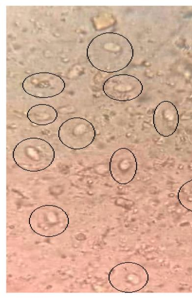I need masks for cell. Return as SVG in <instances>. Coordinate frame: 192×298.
I'll return each mask as SVG.
<instances>
[{
  "mask_svg": "<svg viewBox=\"0 0 192 298\" xmlns=\"http://www.w3.org/2000/svg\"><path fill=\"white\" fill-rule=\"evenodd\" d=\"M134 55L133 46L128 38L113 32L97 35L86 49V57L91 65L106 73L124 69L131 62Z\"/></svg>",
  "mask_w": 192,
  "mask_h": 298,
  "instance_id": "obj_1",
  "label": "cell"
},
{
  "mask_svg": "<svg viewBox=\"0 0 192 298\" xmlns=\"http://www.w3.org/2000/svg\"><path fill=\"white\" fill-rule=\"evenodd\" d=\"M15 164L23 170L38 172L52 165L55 151L50 143L42 138L30 137L19 142L12 151Z\"/></svg>",
  "mask_w": 192,
  "mask_h": 298,
  "instance_id": "obj_2",
  "label": "cell"
},
{
  "mask_svg": "<svg viewBox=\"0 0 192 298\" xmlns=\"http://www.w3.org/2000/svg\"><path fill=\"white\" fill-rule=\"evenodd\" d=\"M149 275L147 269L139 264L125 262L113 267L108 280L110 285L118 291L133 293L143 289L148 284Z\"/></svg>",
  "mask_w": 192,
  "mask_h": 298,
  "instance_id": "obj_3",
  "label": "cell"
},
{
  "mask_svg": "<svg viewBox=\"0 0 192 298\" xmlns=\"http://www.w3.org/2000/svg\"><path fill=\"white\" fill-rule=\"evenodd\" d=\"M96 137L93 124L85 119L73 117L61 123L58 130L60 142L72 149H82L90 145Z\"/></svg>",
  "mask_w": 192,
  "mask_h": 298,
  "instance_id": "obj_4",
  "label": "cell"
},
{
  "mask_svg": "<svg viewBox=\"0 0 192 298\" xmlns=\"http://www.w3.org/2000/svg\"><path fill=\"white\" fill-rule=\"evenodd\" d=\"M65 82L59 76L49 72H37L27 76L22 83L24 91L31 96L48 98L61 94Z\"/></svg>",
  "mask_w": 192,
  "mask_h": 298,
  "instance_id": "obj_5",
  "label": "cell"
},
{
  "mask_svg": "<svg viewBox=\"0 0 192 298\" xmlns=\"http://www.w3.org/2000/svg\"><path fill=\"white\" fill-rule=\"evenodd\" d=\"M103 91L110 99L126 102L139 96L143 90V85L136 76L127 74H117L108 78L104 83Z\"/></svg>",
  "mask_w": 192,
  "mask_h": 298,
  "instance_id": "obj_6",
  "label": "cell"
},
{
  "mask_svg": "<svg viewBox=\"0 0 192 298\" xmlns=\"http://www.w3.org/2000/svg\"><path fill=\"white\" fill-rule=\"evenodd\" d=\"M111 177L120 184H127L135 178L137 163L134 153L129 149L121 148L112 154L109 163Z\"/></svg>",
  "mask_w": 192,
  "mask_h": 298,
  "instance_id": "obj_7",
  "label": "cell"
},
{
  "mask_svg": "<svg viewBox=\"0 0 192 298\" xmlns=\"http://www.w3.org/2000/svg\"><path fill=\"white\" fill-rule=\"evenodd\" d=\"M154 128L164 137L173 135L177 130L179 115L176 106L171 102L165 100L155 108L153 117Z\"/></svg>",
  "mask_w": 192,
  "mask_h": 298,
  "instance_id": "obj_8",
  "label": "cell"
},
{
  "mask_svg": "<svg viewBox=\"0 0 192 298\" xmlns=\"http://www.w3.org/2000/svg\"><path fill=\"white\" fill-rule=\"evenodd\" d=\"M27 119L38 125H47L53 123L58 117V112L52 106L38 104L31 107L27 114Z\"/></svg>",
  "mask_w": 192,
  "mask_h": 298,
  "instance_id": "obj_9",
  "label": "cell"
},
{
  "mask_svg": "<svg viewBox=\"0 0 192 298\" xmlns=\"http://www.w3.org/2000/svg\"><path fill=\"white\" fill-rule=\"evenodd\" d=\"M177 198L183 207L192 212V179L188 180L180 187Z\"/></svg>",
  "mask_w": 192,
  "mask_h": 298,
  "instance_id": "obj_10",
  "label": "cell"
}]
</instances>
